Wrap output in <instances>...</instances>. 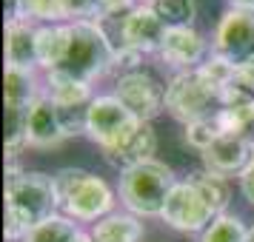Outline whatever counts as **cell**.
Returning <instances> with one entry per match:
<instances>
[{
    "instance_id": "cell-26",
    "label": "cell",
    "mask_w": 254,
    "mask_h": 242,
    "mask_svg": "<svg viewBox=\"0 0 254 242\" xmlns=\"http://www.w3.org/2000/svg\"><path fill=\"white\" fill-rule=\"evenodd\" d=\"M100 6L103 0H71L74 14H83V17H100Z\"/></svg>"
},
{
    "instance_id": "cell-21",
    "label": "cell",
    "mask_w": 254,
    "mask_h": 242,
    "mask_svg": "<svg viewBox=\"0 0 254 242\" xmlns=\"http://www.w3.org/2000/svg\"><path fill=\"white\" fill-rule=\"evenodd\" d=\"M189 183H194V188L203 194V199L211 205V211L217 217H223V211L229 205V185H226V180L211 171H197L189 177Z\"/></svg>"
},
{
    "instance_id": "cell-4",
    "label": "cell",
    "mask_w": 254,
    "mask_h": 242,
    "mask_svg": "<svg viewBox=\"0 0 254 242\" xmlns=\"http://www.w3.org/2000/svg\"><path fill=\"white\" fill-rule=\"evenodd\" d=\"M166 108L180 123H194L203 117L217 114L223 108V92L208 80L200 69H189L177 74L166 89Z\"/></svg>"
},
{
    "instance_id": "cell-17",
    "label": "cell",
    "mask_w": 254,
    "mask_h": 242,
    "mask_svg": "<svg viewBox=\"0 0 254 242\" xmlns=\"http://www.w3.org/2000/svg\"><path fill=\"white\" fill-rule=\"evenodd\" d=\"M46 86H49L46 97L58 105V108H80V105L92 103V100H89V83L71 80V77L58 74V71H49Z\"/></svg>"
},
{
    "instance_id": "cell-9",
    "label": "cell",
    "mask_w": 254,
    "mask_h": 242,
    "mask_svg": "<svg viewBox=\"0 0 254 242\" xmlns=\"http://www.w3.org/2000/svg\"><path fill=\"white\" fill-rule=\"evenodd\" d=\"M115 97L143 123H149L151 117H157L163 111V105H166L163 86L151 74H146V71H131L126 77H117Z\"/></svg>"
},
{
    "instance_id": "cell-20",
    "label": "cell",
    "mask_w": 254,
    "mask_h": 242,
    "mask_svg": "<svg viewBox=\"0 0 254 242\" xmlns=\"http://www.w3.org/2000/svg\"><path fill=\"white\" fill-rule=\"evenodd\" d=\"M14 3V17L17 20H66L74 14L71 0H12Z\"/></svg>"
},
{
    "instance_id": "cell-22",
    "label": "cell",
    "mask_w": 254,
    "mask_h": 242,
    "mask_svg": "<svg viewBox=\"0 0 254 242\" xmlns=\"http://www.w3.org/2000/svg\"><path fill=\"white\" fill-rule=\"evenodd\" d=\"M151 9L169 29H183L194 20V0H151Z\"/></svg>"
},
{
    "instance_id": "cell-24",
    "label": "cell",
    "mask_w": 254,
    "mask_h": 242,
    "mask_svg": "<svg viewBox=\"0 0 254 242\" xmlns=\"http://www.w3.org/2000/svg\"><path fill=\"white\" fill-rule=\"evenodd\" d=\"M249 240V231L243 228V222L237 217H217L206 231H203V240L200 242H246Z\"/></svg>"
},
{
    "instance_id": "cell-16",
    "label": "cell",
    "mask_w": 254,
    "mask_h": 242,
    "mask_svg": "<svg viewBox=\"0 0 254 242\" xmlns=\"http://www.w3.org/2000/svg\"><path fill=\"white\" fill-rule=\"evenodd\" d=\"M69 51V26L37 29V63L46 71H55Z\"/></svg>"
},
{
    "instance_id": "cell-3",
    "label": "cell",
    "mask_w": 254,
    "mask_h": 242,
    "mask_svg": "<svg viewBox=\"0 0 254 242\" xmlns=\"http://www.w3.org/2000/svg\"><path fill=\"white\" fill-rule=\"evenodd\" d=\"M174 174L157 160L140 162L120 174V199L140 217H163L166 199L174 188Z\"/></svg>"
},
{
    "instance_id": "cell-30",
    "label": "cell",
    "mask_w": 254,
    "mask_h": 242,
    "mask_svg": "<svg viewBox=\"0 0 254 242\" xmlns=\"http://www.w3.org/2000/svg\"><path fill=\"white\" fill-rule=\"evenodd\" d=\"M231 3H234L237 9H252L254 12V0H231Z\"/></svg>"
},
{
    "instance_id": "cell-1",
    "label": "cell",
    "mask_w": 254,
    "mask_h": 242,
    "mask_svg": "<svg viewBox=\"0 0 254 242\" xmlns=\"http://www.w3.org/2000/svg\"><path fill=\"white\" fill-rule=\"evenodd\" d=\"M60 205L55 180L46 174H6V240H23L26 234L55 217Z\"/></svg>"
},
{
    "instance_id": "cell-12",
    "label": "cell",
    "mask_w": 254,
    "mask_h": 242,
    "mask_svg": "<svg viewBox=\"0 0 254 242\" xmlns=\"http://www.w3.org/2000/svg\"><path fill=\"white\" fill-rule=\"evenodd\" d=\"M154 148H157V134H154V128H151L149 123H140L131 134H126V137L117 143L115 148H106L103 154H106V162H109V165L128 171V168H134L140 162H149Z\"/></svg>"
},
{
    "instance_id": "cell-11",
    "label": "cell",
    "mask_w": 254,
    "mask_h": 242,
    "mask_svg": "<svg viewBox=\"0 0 254 242\" xmlns=\"http://www.w3.org/2000/svg\"><path fill=\"white\" fill-rule=\"evenodd\" d=\"M169 35V26L154 14L151 6H137L123 17L120 23V46L134 48L140 54L146 51H160L163 40Z\"/></svg>"
},
{
    "instance_id": "cell-8",
    "label": "cell",
    "mask_w": 254,
    "mask_h": 242,
    "mask_svg": "<svg viewBox=\"0 0 254 242\" xmlns=\"http://www.w3.org/2000/svg\"><path fill=\"white\" fill-rule=\"evenodd\" d=\"M163 219L177 231H200L206 228L208 222H214L217 214L211 211L203 194L194 188V183H177L172 188V194L166 199V208H163Z\"/></svg>"
},
{
    "instance_id": "cell-19",
    "label": "cell",
    "mask_w": 254,
    "mask_h": 242,
    "mask_svg": "<svg viewBox=\"0 0 254 242\" xmlns=\"http://www.w3.org/2000/svg\"><path fill=\"white\" fill-rule=\"evenodd\" d=\"M43 94L37 92V80L32 71L9 69L6 66V105L17 108H32Z\"/></svg>"
},
{
    "instance_id": "cell-28",
    "label": "cell",
    "mask_w": 254,
    "mask_h": 242,
    "mask_svg": "<svg viewBox=\"0 0 254 242\" xmlns=\"http://www.w3.org/2000/svg\"><path fill=\"white\" fill-rule=\"evenodd\" d=\"M128 6H131V0H103V6H100V17L120 14V12H126Z\"/></svg>"
},
{
    "instance_id": "cell-13",
    "label": "cell",
    "mask_w": 254,
    "mask_h": 242,
    "mask_svg": "<svg viewBox=\"0 0 254 242\" xmlns=\"http://www.w3.org/2000/svg\"><path fill=\"white\" fill-rule=\"evenodd\" d=\"M26 140H29V145H35V148H52V145H60V143L66 140V128H63L60 111L49 97H40V100L32 105Z\"/></svg>"
},
{
    "instance_id": "cell-5",
    "label": "cell",
    "mask_w": 254,
    "mask_h": 242,
    "mask_svg": "<svg viewBox=\"0 0 254 242\" xmlns=\"http://www.w3.org/2000/svg\"><path fill=\"white\" fill-rule=\"evenodd\" d=\"M60 208L74 219H97L112 208V191L103 180L80 168H63L55 177Z\"/></svg>"
},
{
    "instance_id": "cell-31",
    "label": "cell",
    "mask_w": 254,
    "mask_h": 242,
    "mask_svg": "<svg viewBox=\"0 0 254 242\" xmlns=\"http://www.w3.org/2000/svg\"><path fill=\"white\" fill-rule=\"evenodd\" d=\"M74 242H94V240H92V237H86V234H80V237H77Z\"/></svg>"
},
{
    "instance_id": "cell-18",
    "label": "cell",
    "mask_w": 254,
    "mask_h": 242,
    "mask_svg": "<svg viewBox=\"0 0 254 242\" xmlns=\"http://www.w3.org/2000/svg\"><path fill=\"white\" fill-rule=\"evenodd\" d=\"M143 237V225L134 217L126 214H112L94 225V242H137Z\"/></svg>"
},
{
    "instance_id": "cell-10",
    "label": "cell",
    "mask_w": 254,
    "mask_h": 242,
    "mask_svg": "<svg viewBox=\"0 0 254 242\" xmlns=\"http://www.w3.org/2000/svg\"><path fill=\"white\" fill-rule=\"evenodd\" d=\"M254 162V140L249 134H220L206 151H203V165L206 171L229 177L243 174Z\"/></svg>"
},
{
    "instance_id": "cell-15",
    "label": "cell",
    "mask_w": 254,
    "mask_h": 242,
    "mask_svg": "<svg viewBox=\"0 0 254 242\" xmlns=\"http://www.w3.org/2000/svg\"><path fill=\"white\" fill-rule=\"evenodd\" d=\"M203 51H206V40L191 26H183V29H169V35L160 46V57L169 66H183L189 71L191 63L203 57Z\"/></svg>"
},
{
    "instance_id": "cell-2",
    "label": "cell",
    "mask_w": 254,
    "mask_h": 242,
    "mask_svg": "<svg viewBox=\"0 0 254 242\" xmlns=\"http://www.w3.org/2000/svg\"><path fill=\"white\" fill-rule=\"evenodd\" d=\"M112 63H115V48L106 32L92 20H80L69 26V51L55 71L71 80L92 83L94 77L112 71Z\"/></svg>"
},
{
    "instance_id": "cell-14",
    "label": "cell",
    "mask_w": 254,
    "mask_h": 242,
    "mask_svg": "<svg viewBox=\"0 0 254 242\" xmlns=\"http://www.w3.org/2000/svg\"><path fill=\"white\" fill-rule=\"evenodd\" d=\"M6 66L20 71H32L37 63V29L12 17L6 23Z\"/></svg>"
},
{
    "instance_id": "cell-6",
    "label": "cell",
    "mask_w": 254,
    "mask_h": 242,
    "mask_svg": "<svg viewBox=\"0 0 254 242\" xmlns=\"http://www.w3.org/2000/svg\"><path fill=\"white\" fill-rule=\"evenodd\" d=\"M143 120L128 111L117 97H97L89 103V117H86V134L100 145V148H115L120 140L131 134Z\"/></svg>"
},
{
    "instance_id": "cell-29",
    "label": "cell",
    "mask_w": 254,
    "mask_h": 242,
    "mask_svg": "<svg viewBox=\"0 0 254 242\" xmlns=\"http://www.w3.org/2000/svg\"><path fill=\"white\" fill-rule=\"evenodd\" d=\"M237 77H240V83H243V86H246V89H249V92L254 94V57L249 60L246 66H240V74H237Z\"/></svg>"
},
{
    "instance_id": "cell-7",
    "label": "cell",
    "mask_w": 254,
    "mask_h": 242,
    "mask_svg": "<svg viewBox=\"0 0 254 242\" xmlns=\"http://www.w3.org/2000/svg\"><path fill=\"white\" fill-rule=\"evenodd\" d=\"M214 54L234 63L237 69L254 57V12L252 9H229L214 32Z\"/></svg>"
},
{
    "instance_id": "cell-25",
    "label": "cell",
    "mask_w": 254,
    "mask_h": 242,
    "mask_svg": "<svg viewBox=\"0 0 254 242\" xmlns=\"http://www.w3.org/2000/svg\"><path fill=\"white\" fill-rule=\"evenodd\" d=\"M223 134V128H220V120L217 114H211V117H203V120H194V123H189L186 126V140L194 145V148L200 151H206L214 140Z\"/></svg>"
},
{
    "instance_id": "cell-32",
    "label": "cell",
    "mask_w": 254,
    "mask_h": 242,
    "mask_svg": "<svg viewBox=\"0 0 254 242\" xmlns=\"http://www.w3.org/2000/svg\"><path fill=\"white\" fill-rule=\"evenodd\" d=\"M246 242H254V228L249 231V240H246Z\"/></svg>"
},
{
    "instance_id": "cell-27",
    "label": "cell",
    "mask_w": 254,
    "mask_h": 242,
    "mask_svg": "<svg viewBox=\"0 0 254 242\" xmlns=\"http://www.w3.org/2000/svg\"><path fill=\"white\" fill-rule=\"evenodd\" d=\"M240 188H243V194H246V199L254 205V162L240 174Z\"/></svg>"
},
{
    "instance_id": "cell-23",
    "label": "cell",
    "mask_w": 254,
    "mask_h": 242,
    "mask_svg": "<svg viewBox=\"0 0 254 242\" xmlns=\"http://www.w3.org/2000/svg\"><path fill=\"white\" fill-rule=\"evenodd\" d=\"M77 237H80V231L74 228V222L63 217H52L43 225L32 228L20 242H74Z\"/></svg>"
}]
</instances>
